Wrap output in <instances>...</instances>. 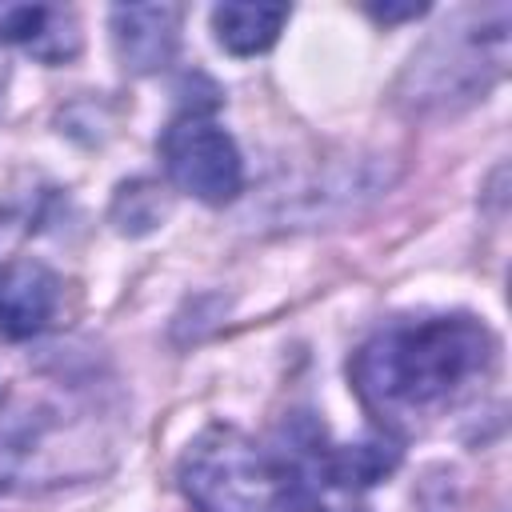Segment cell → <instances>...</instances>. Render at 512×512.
Masks as SVG:
<instances>
[{"label":"cell","mask_w":512,"mask_h":512,"mask_svg":"<svg viewBox=\"0 0 512 512\" xmlns=\"http://www.w3.org/2000/svg\"><path fill=\"white\" fill-rule=\"evenodd\" d=\"M344 512H364V508H344Z\"/></svg>","instance_id":"obj_12"},{"label":"cell","mask_w":512,"mask_h":512,"mask_svg":"<svg viewBox=\"0 0 512 512\" xmlns=\"http://www.w3.org/2000/svg\"><path fill=\"white\" fill-rule=\"evenodd\" d=\"M400 452L396 444H388L384 436H368L360 444H344V448H324L320 456V476L336 488H368L376 480H384L396 468Z\"/></svg>","instance_id":"obj_8"},{"label":"cell","mask_w":512,"mask_h":512,"mask_svg":"<svg viewBox=\"0 0 512 512\" xmlns=\"http://www.w3.org/2000/svg\"><path fill=\"white\" fill-rule=\"evenodd\" d=\"M260 512H328V508L320 504V496H316V488H312L308 480H284V484L260 504Z\"/></svg>","instance_id":"obj_9"},{"label":"cell","mask_w":512,"mask_h":512,"mask_svg":"<svg viewBox=\"0 0 512 512\" xmlns=\"http://www.w3.org/2000/svg\"><path fill=\"white\" fill-rule=\"evenodd\" d=\"M492 360L496 340L476 316L396 320L360 344L352 356V384L368 412L396 428L448 412L488 380Z\"/></svg>","instance_id":"obj_1"},{"label":"cell","mask_w":512,"mask_h":512,"mask_svg":"<svg viewBox=\"0 0 512 512\" xmlns=\"http://www.w3.org/2000/svg\"><path fill=\"white\" fill-rule=\"evenodd\" d=\"M288 20V8L280 4H216L212 8V32L220 48L232 56H256L268 52Z\"/></svg>","instance_id":"obj_7"},{"label":"cell","mask_w":512,"mask_h":512,"mask_svg":"<svg viewBox=\"0 0 512 512\" xmlns=\"http://www.w3.org/2000/svg\"><path fill=\"white\" fill-rule=\"evenodd\" d=\"M160 160L168 180L200 204H228L244 188V160L236 140L204 112H184L164 128Z\"/></svg>","instance_id":"obj_3"},{"label":"cell","mask_w":512,"mask_h":512,"mask_svg":"<svg viewBox=\"0 0 512 512\" xmlns=\"http://www.w3.org/2000/svg\"><path fill=\"white\" fill-rule=\"evenodd\" d=\"M180 36V8L172 4H124L112 8L116 56L128 72H156L172 60Z\"/></svg>","instance_id":"obj_5"},{"label":"cell","mask_w":512,"mask_h":512,"mask_svg":"<svg viewBox=\"0 0 512 512\" xmlns=\"http://www.w3.org/2000/svg\"><path fill=\"white\" fill-rule=\"evenodd\" d=\"M0 404H4V376H0Z\"/></svg>","instance_id":"obj_11"},{"label":"cell","mask_w":512,"mask_h":512,"mask_svg":"<svg viewBox=\"0 0 512 512\" xmlns=\"http://www.w3.org/2000/svg\"><path fill=\"white\" fill-rule=\"evenodd\" d=\"M268 480L260 444L236 424H208L176 464V484L196 512H260Z\"/></svg>","instance_id":"obj_2"},{"label":"cell","mask_w":512,"mask_h":512,"mask_svg":"<svg viewBox=\"0 0 512 512\" xmlns=\"http://www.w3.org/2000/svg\"><path fill=\"white\" fill-rule=\"evenodd\" d=\"M380 20H400V16H420L424 4H404V8H372Z\"/></svg>","instance_id":"obj_10"},{"label":"cell","mask_w":512,"mask_h":512,"mask_svg":"<svg viewBox=\"0 0 512 512\" xmlns=\"http://www.w3.org/2000/svg\"><path fill=\"white\" fill-rule=\"evenodd\" d=\"M0 40H12L32 56L56 64L76 52L80 32L76 20L56 8H0Z\"/></svg>","instance_id":"obj_6"},{"label":"cell","mask_w":512,"mask_h":512,"mask_svg":"<svg viewBox=\"0 0 512 512\" xmlns=\"http://www.w3.org/2000/svg\"><path fill=\"white\" fill-rule=\"evenodd\" d=\"M60 308V280L40 260L0 264V336L32 340L40 336Z\"/></svg>","instance_id":"obj_4"}]
</instances>
